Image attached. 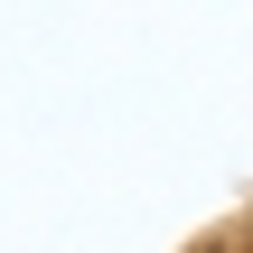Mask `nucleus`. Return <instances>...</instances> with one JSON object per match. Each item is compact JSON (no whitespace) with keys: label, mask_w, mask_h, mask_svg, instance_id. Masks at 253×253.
Instances as JSON below:
<instances>
[{"label":"nucleus","mask_w":253,"mask_h":253,"mask_svg":"<svg viewBox=\"0 0 253 253\" xmlns=\"http://www.w3.org/2000/svg\"><path fill=\"white\" fill-rule=\"evenodd\" d=\"M244 244H253V225H244Z\"/></svg>","instance_id":"obj_2"},{"label":"nucleus","mask_w":253,"mask_h":253,"mask_svg":"<svg viewBox=\"0 0 253 253\" xmlns=\"http://www.w3.org/2000/svg\"><path fill=\"white\" fill-rule=\"evenodd\" d=\"M197 253H253V244H244V235H216V244H197Z\"/></svg>","instance_id":"obj_1"}]
</instances>
